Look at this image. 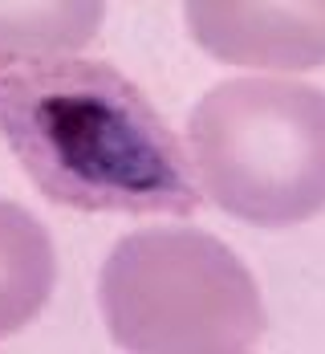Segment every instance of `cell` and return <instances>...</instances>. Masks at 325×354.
I'll return each mask as SVG.
<instances>
[{
	"instance_id": "obj_2",
	"label": "cell",
	"mask_w": 325,
	"mask_h": 354,
	"mask_svg": "<svg viewBox=\"0 0 325 354\" xmlns=\"http://www.w3.org/2000/svg\"><path fill=\"white\" fill-rule=\"evenodd\" d=\"M195 183L228 216L293 228L325 212V90L277 77L212 86L187 122Z\"/></svg>"
},
{
	"instance_id": "obj_5",
	"label": "cell",
	"mask_w": 325,
	"mask_h": 354,
	"mask_svg": "<svg viewBox=\"0 0 325 354\" xmlns=\"http://www.w3.org/2000/svg\"><path fill=\"white\" fill-rule=\"evenodd\" d=\"M106 21V0H0V73L73 57Z\"/></svg>"
},
{
	"instance_id": "obj_6",
	"label": "cell",
	"mask_w": 325,
	"mask_h": 354,
	"mask_svg": "<svg viewBox=\"0 0 325 354\" xmlns=\"http://www.w3.org/2000/svg\"><path fill=\"white\" fill-rule=\"evenodd\" d=\"M57 281V252L29 208L0 200V338L25 330Z\"/></svg>"
},
{
	"instance_id": "obj_1",
	"label": "cell",
	"mask_w": 325,
	"mask_h": 354,
	"mask_svg": "<svg viewBox=\"0 0 325 354\" xmlns=\"http://www.w3.org/2000/svg\"><path fill=\"white\" fill-rule=\"evenodd\" d=\"M0 135L41 196L61 208L114 216L199 208L183 142L106 62L73 53L4 70Z\"/></svg>"
},
{
	"instance_id": "obj_4",
	"label": "cell",
	"mask_w": 325,
	"mask_h": 354,
	"mask_svg": "<svg viewBox=\"0 0 325 354\" xmlns=\"http://www.w3.org/2000/svg\"><path fill=\"white\" fill-rule=\"evenodd\" d=\"M183 17L191 41L224 66H325V0H183Z\"/></svg>"
},
{
	"instance_id": "obj_3",
	"label": "cell",
	"mask_w": 325,
	"mask_h": 354,
	"mask_svg": "<svg viewBox=\"0 0 325 354\" xmlns=\"http://www.w3.org/2000/svg\"><path fill=\"white\" fill-rule=\"evenodd\" d=\"M98 306L126 354H248L264 301L248 265L204 228H143L110 248Z\"/></svg>"
}]
</instances>
